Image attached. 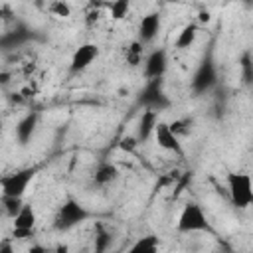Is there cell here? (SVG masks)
I'll list each match as a JSON object with an SVG mask.
<instances>
[{
    "label": "cell",
    "mask_w": 253,
    "mask_h": 253,
    "mask_svg": "<svg viewBox=\"0 0 253 253\" xmlns=\"http://www.w3.org/2000/svg\"><path fill=\"white\" fill-rule=\"evenodd\" d=\"M227 196L233 208L249 210L253 208V178L245 170H233L225 176Z\"/></svg>",
    "instance_id": "obj_1"
},
{
    "label": "cell",
    "mask_w": 253,
    "mask_h": 253,
    "mask_svg": "<svg viewBox=\"0 0 253 253\" xmlns=\"http://www.w3.org/2000/svg\"><path fill=\"white\" fill-rule=\"evenodd\" d=\"M38 176V168L36 166H24L18 168L14 172H8L0 178V194L2 198H16V200H24L32 182Z\"/></svg>",
    "instance_id": "obj_2"
},
{
    "label": "cell",
    "mask_w": 253,
    "mask_h": 253,
    "mask_svg": "<svg viewBox=\"0 0 253 253\" xmlns=\"http://www.w3.org/2000/svg\"><path fill=\"white\" fill-rule=\"evenodd\" d=\"M176 229L180 233L192 235V233H204L210 231V219L202 204L198 202H186L176 217Z\"/></svg>",
    "instance_id": "obj_3"
},
{
    "label": "cell",
    "mask_w": 253,
    "mask_h": 253,
    "mask_svg": "<svg viewBox=\"0 0 253 253\" xmlns=\"http://www.w3.org/2000/svg\"><path fill=\"white\" fill-rule=\"evenodd\" d=\"M87 217H89V211L85 210V206H81V202H77L75 198H67L57 208L53 225L59 231H69V229L81 225L83 221H87Z\"/></svg>",
    "instance_id": "obj_4"
},
{
    "label": "cell",
    "mask_w": 253,
    "mask_h": 253,
    "mask_svg": "<svg viewBox=\"0 0 253 253\" xmlns=\"http://www.w3.org/2000/svg\"><path fill=\"white\" fill-rule=\"evenodd\" d=\"M12 221V237L14 239H28L36 233V227H38V213L34 210L32 204H24L22 210L16 213Z\"/></svg>",
    "instance_id": "obj_5"
},
{
    "label": "cell",
    "mask_w": 253,
    "mask_h": 253,
    "mask_svg": "<svg viewBox=\"0 0 253 253\" xmlns=\"http://www.w3.org/2000/svg\"><path fill=\"white\" fill-rule=\"evenodd\" d=\"M152 138H154V142L158 144V148H160V150H164V152L178 154V156L184 152L180 136L176 134V130L172 128V125H170V123H166V121H158V125H156V128H154Z\"/></svg>",
    "instance_id": "obj_6"
},
{
    "label": "cell",
    "mask_w": 253,
    "mask_h": 253,
    "mask_svg": "<svg viewBox=\"0 0 253 253\" xmlns=\"http://www.w3.org/2000/svg\"><path fill=\"white\" fill-rule=\"evenodd\" d=\"M99 53H101V49H99L97 43H93V42L81 43V45L73 51V55H71V61H69L71 73H81V71L89 69V67L99 59Z\"/></svg>",
    "instance_id": "obj_7"
},
{
    "label": "cell",
    "mask_w": 253,
    "mask_h": 253,
    "mask_svg": "<svg viewBox=\"0 0 253 253\" xmlns=\"http://www.w3.org/2000/svg\"><path fill=\"white\" fill-rule=\"evenodd\" d=\"M168 69V51L162 47L152 49L146 57H144V73L150 81H158L162 79V75Z\"/></svg>",
    "instance_id": "obj_8"
},
{
    "label": "cell",
    "mask_w": 253,
    "mask_h": 253,
    "mask_svg": "<svg viewBox=\"0 0 253 253\" xmlns=\"http://www.w3.org/2000/svg\"><path fill=\"white\" fill-rule=\"evenodd\" d=\"M160 14H156V12H150V14H146V16H142L140 18V24H138V42L142 43V45H148V43H152L154 40H156V36H158V32H160Z\"/></svg>",
    "instance_id": "obj_9"
},
{
    "label": "cell",
    "mask_w": 253,
    "mask_h": 253,
    "mask_svg": "<svg viewBox=\"0 0 253 253\" xmlns=\"http://www.w3.org/2000/svg\"><path fill=\"white\" fill-rule=\"evenodd\" d=\"M123 253H160V239L154 233H144L136 237Z\"/></svg>",
    "instance_id": "obj_10"
},
{
    "label": "cell",
    "mask_w": 253,
    "mask_h": 253,
    "mask_svg": "<svg viewBox=\"0 0 253 253\" xmlns=\"http://www.w3.org/2000/svg\"><path fill=\"white\" fill-rule=\"evenodd\" d=\"M119 178V168L111 162H101L93 172V182L97 186H109Z\"/></svg>",
    "instance_id": "obj_11"
},
{
    "label": "cell",
    "mask_w": 253,
    "mask_h": 253,
    "mask_svg": "<svg viewBox=\"0 0 253 253\" xmlns=\"http://www.w3.org/2000/svg\"><path fill=\"white\" fill-rule=\"evenodd\" d=\"M198 34H200V26L198 24H186L180 32H178V36H176V40H174V45L178 47V49H190L194 43H196V40H198Z\"/></svg>",
    "instance_id": "obj_12"
},
{
    "label": "cell",
    "mask_w": 253,
    "mask_h": 253,
    "mask_svg": "<svg viewBox=\"0 0 253 253\" xmlns=\"http://www.w3.org/2000/svg\"><path fill=\"white\" fill-rule=\"evenodd\" d=\"M158 115L154 109H146L140 117V123H138V140H146L154 134V128L158 125Z\"/></svg>",
    "instance_id": "obj_13"
},
{
    "label": "cell",
    "mask_w": 253,
    "mask_h": 253,
    "mask_svg": "<svg viewBox=\"0 0 253 253\" xmlns=\"http://www.w3.org/2000/svg\"><path fill=\"white\" fill-rule=\"evenodd\" d=\"M107 10H109V18L111 20L121 22L130 14V2L128 0H115V2L107 4Z\"/></svg>",
    "instance_id": "obj_14"
},
{
    "label": "cell",
    "mask_w": 253,
    "mask_h": 253,
    "mask_svg": "<svg viewBox=\"0 0 253 253\" xmlns=\"http://www.w3.org/2000/svg\"><path fill=\"white\" fill-rule=\"evenodd\" d=\"M142 43L138 42V40H134L132 43H130V47H126V59H128V63L130 65H138V63H144V51H142Z\"/></svg>",
    "instance_id": "obj_15"
},
{
    "label": "cell",
    "mask_w": 253,
    "mask_h": 253,
    "mask_svg": "<svg viewBox=\"0 0 253 253\" xmlns=\"http://www.w3.org/2000/svg\"><path fill=\"white\" fill-rule=\"evenodd\" d=\"M34 126H36V117H34V115H28L26 119H22V121L18 123L16 132H18V136H20L22 142H26V140L30 138V134L34 132Z\"/></svg>",
    "instance_id": "obj_16"
},
{
    "label": "cell",
    "mask_w": 253,
    "mask_h": 253,
    "mask_svg": "<svg viewBox=\"0 0 253 253\" xmlns=\"http://www.w3.org/2000/svg\"><path fill=\"white\" fill-rule=\"evenodd\" d=\"M47 12L51 16H55V18H63L65 20V18L71 16V6L67 2H63V0H55V2L47 4Z\"/></svg>",
    "instance_id": "obj_17"
},
{
    "label": "cell",
    "mask_w": 253,
    "mask_h": 253,
    "mask_svg": "<svg viewBox=\"0 0 253 253\" xmlns=\"http://www.w3.org/2000/svg\"><path fill=\"white\" fill-rule=\"evenodd\" d=\"M26 204V200H16V198H2V208H4V213L6 217L14 219L16 213L22 210V206Z\"/></svg>",
    "instance_id": "obj_18"
},
{
    "label": "cell",
    "mask_w": 253,
    "mask_h": 253,
    "mask_svg": "<svg viewBox=\"0 0 253 253\" xmlns=\"http://www.w3.org/2000/svg\"><path fill=\"white\" fill-rule=\"evenodd\" d=\"M0 253H16L14 237H4V239L0 241Z\"/></svg>",
    "instance_id": "obj_19"
},
{
    "label": "cell",
    "mask_w": 253,
    "mask_h": 253,
    "mask_svg": "<svg viewBox=\"0 0 253 253\" xmlns=\"http://www.w3.org/2000/svg\"><path fill=\"white\" fill-rule=\"evenodd\" d=\"M26 253H47V249H45L42 243H32Z\"/></svg>",
    "instance_id": "obj_20"
}]
</instances>
